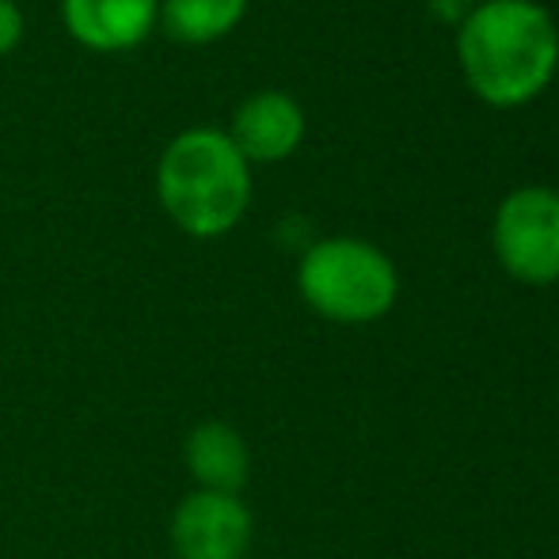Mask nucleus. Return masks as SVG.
<instances>
[{
  "instance_id": "nucleus-1",
  "label": "nucleus",
  "mask_w": 559,
  "mask_h": 559,
  "mask_svg": "<svg viewBox=\"0 0 559 559\" xmlns=\"http://www.w3.org/2000/svg\"><path fill=\"white\" fill-rule=\"evenodd\" d=\"M461 61L472 88L491 104H525L556 73L559 35L533 0H487L461 27Z\"/></svg>"
},
{
  "instance_id": "nucleus-2",
  "label": "nucleus",
  "mask_w": 559,
  "mask_h": 559,
  "mask_svg": "<svg viewBox=\"0 0 559 559\" xmlns=\"http://www.w3.org/2000/svg\"><path fill=\"white\" fill-rule=\"evenodd\" d=\"M160 202L191 236H222L251 199L248 160L217 130H187L164 148L156 171Z\"/></svg>"
},
{
  "instance_id": "nucleus-3",
  "label": "nucleus",
  "mask_w": 559,
  "mask_h": 559,
  "mask_svg": "<svg viewBox=\"0 0 559 559\" xmlns=\"http://www.w3.org/2000/svg\"><path fill=\"white\" fill-rule=\"evenodd\" d=\"M301 297L328 320L366 324L396 301V271L361 240H324L301 259Z\"/></svg>"
},
{
  "instance_id": "nucleus-4",
  "label": "nucleus",
  "mask_w": 559,
  "mask_h": 559,
  "mask_svg": "<svg viewBox=\"0 0 559 559\" xmlns=\"http://www.w3.org/2000/svg\"><path fill=\"white\" fill-rule=\"evenodd\" d=\"M495 251L514 278L545 286L559 278V194L530 187L510 194L495 217Z\"/></svg>"
},
{
  "instance_id": "nucleus-5",
  "label": "nucleus",
  "mask_w": 559,
  "mask_h": 559,
  "mask_svg": "<svg viewBox=\"0 0 559 559\" xmlns=\"http://www.w3.org/2000/svg\"><path fill=\"white\" fill-rule=\"evenodd\" d=\"M171 548L179 559H243L251 548V514L236 495L194 491L171 514Z\"/></svg>"
},
{
  "instance_id": "nucleus-6",
  "label": "nucleus",
  "mask_w": 559,
  "mask_h": 559,
  "mask_svg": "<svg viewBox=\"0 0 559 559\" xmlns=\"http://www.w3.org/2000/svg\"><path fill=\"white\" fill-rule=\"evenodd\" d=\"M66 27L92 50H130L153 31L156 0H66Z\"/></svg>"
},
{
  "instance_id": "nucleus-7",
  "label": "nucleus",
  "mask_w": 559,
  "mask_h": 559,
  "mask_svg": "<svg viewBox=\"0 0 559 559\" xmlns=\"http://www.w3.org/2000/svg\"><path fill=\"white\" fill-rule=\"evenodd\" d=\"M305 133L301 107L282 92H263L248 99L236 111L233 122V145L240 148L243 160H282L297 148Z\"/></svg>"
},
{
  "instance_id": "nucleus-8",
  "label": "nucleus",
  "mask_w": 559,
  "mask_h": 559,
  "mask_svg": "<svg viewBox=\"0 0 559 559\" xmlns=\"http://www.w3.org/2000/svg\"><path fill=\"white\" fill-rule=\"evenodd\" d=\"M187 464L191 476L202 484V491L236 495L248 484V445L228 423H202L187 438Z\"/></svg>"
},
{
  "instance_id": "nucleus-9",
  "label": "nucleus",
  "mask_w": 559,
  "mask_h": 559,
  "mask_svg": "<svg viewBox=\"0 0 559 559\" xmlns=\"http://www.w3.org/2000/svg\"><path fill=\"white\" fill-rule=\"evenodd\" d=\"M248 0H164V27L183 43H210L233 31Z\"/></svg>"
},
{
  "instance_id": "nucleus-10",
  "label": "nucleus",
  "mask_w": 559,
  "mask_h": 559,
  "mask_svg": "<svg viewBox=\"0 0 559 559\" xmlns=\"http://www.w3.org/2000/svg\"><path fill=\"white\" fill-rule=\"evenodd\" d=\"M20 35H23L20 8H15L12 0H0V58H4L15 43H20Z\"/></svg>"
}]
</instances>
